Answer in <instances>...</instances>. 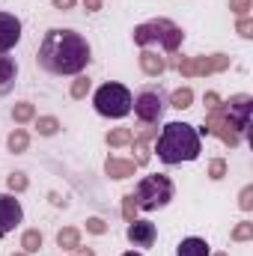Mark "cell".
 Returning a JSON list of instances; mask_svg holds the SVG:
<instances>
[{
  "instance_id": "obj_11",
  "label": "cell",
  "mask_w": 253,
  "mask_h": 256,
  "mask_svg": "<svg viewBox=\"0 0 253 256\" xmlns=\"http://www.w3.org/2000/svg\"><path fill=\"white\" fill-rule=\"evenodd\" d=\"M15 78H18V63H15L12 57L0 54V96L12 92V86H15Z\"/></svg>"
},
{
  "instance_id": "obj_12",
  "label": "cell",
  "mask_w": 253,
  "mask_h": 256,
  "mask_svg": "<svg viewBox=\"0 0 253 256\" xmlns=\"http://www.w3.org/2000/svg\"><path fill=\"white\" fill-rule=\"evenodd\" d=\"M226 57H214V60H196V63H182L179 68L185 72V74H196V72H218V68H226Z\"/></svg>"
},
{
  "instance_id": "obj_10",
  "label": "cell",
  "mask_w": 253,
  "mask_h": 256,
  "mask_svg": "<svg viewBox=\"0 0 253 256\" xmlns=\"http://www.w3.org/2000/svg\"><path fill=\"white\" fill-rule=\"evenodd\" d=\"M230 122L236 128L250 126V96H236V98H230Z\"/></svg>"
},
{
  "instance_id": "obj_33",
  "label": "cell",
  "mask_w": 253,
  "mask_h": 256,
  "mask_svg": "<svg viewBox=\"0 0 253 256\" xmlns=\"http://www.w3.org/2000/svg\"><path fill=\"white\" fill-rule=\"evenodd\" d=\"M74 256H96V254H92L90 248H80V244H78V248H74Z\"/></svg>"
},
{
  "instance_id": "obj_13",
  "label": "cell",
  "mask_w": 253,
  "mask_h": 256,
  "mask_svg": "<svg viewBox=\"0 0 253 256\" xmlns=\"http://www.w3.org/2000/svg\"><path fill=\"white\" fill-rule=\"evenodd\" d=\"M176 256H208V242L190 236V238H185V242H179Z\"/></svg>"
},
{
  "instance_id": "obj_23",
  "label": "cell",
  "mask_w": 253,
  "mask_h": 256,
  "mask_svg": "<svg viewBox=\"0 0 253 256\" xmlns=\"http://www.w3.org/2000/svg\"><path fill=\"white\" fill-rule=\"evenodd\" d=\"M232 238H236V242H248V238H253V224H238V226L232 230Z\"/></svg>"
},
{
  "instance_id": "obj_18",
  "label": "cell",
  "mask_w": 253,
  "mask_h": 256,
  "mask_svg": "<svg viewBox=\"0 0 253 256\" xmlns=\"http://www.w3.org/2000/svg\"><path fill=\"white\" fill-rule=\"evenodd\" d=\"M27 143H30V137H27V131H21V128H15V131L9 134V152H24V149H27Z\"/></svg>"
},
{
  "instance_id": "obj_27",
  "label": "cell",
  "mask_w": 253,
  "mask_h": 256,
  "mask_svg": "<svg viewBox=\"0 0 253 256\" xmlns=\"http://www.w3.org/2000/svg\"><path fill=\"white\" fill-rule=\"evenodd\" d=\"M86 230H90V232H96V236H98V232H104V230H108V226H104V220H98V218H90V220H86Z\"/></svg>"
},
{
  "instance_id": "obj_2",
  "label": "cell",
  "mask_w": 253,
  "mask_h": 256,
  "mask_svg": "<svg viewBox=\"0 0 253 256\" xmlns=\"http://www.w3.org/2000/svg\"><path fill=\"white\" fill-rule=\"evenodd\" d=\"M155 155L164 164H182L200 158V131L188 122H167L161 128V137L155 140Z\"/></svg>"
},
{
  "instance_id": "obj_9",
  "label": "cell",
  "mask_w": 253,
  "mask_h": 256,
  "mask_svg": "<svg viewBox=\"0 0 253 256\" xmlns=\"http://www.w3.org/2000/svg\"><path fill=\"white\" fill-rule=\"evenodd\" d=\"M126 238L134 248H152L155 238H158V230H155L152 220H131L126 230Z\"/></svg>"
},
{
  "instance_id": "obj_5",
  "label": "cell",
  "mask_w": 253,
  "mask_h": 256,
  "mask_svg": "<svg viewBox=\"0 0 253 256\" xmlns=\"http://www.w3.org/2000/svg\"><path fill=\"white\" fill-rule=\"evenodd\" d=\"M131 108H134V116H137L143 126H158V122L164 120V110H167L170 104H167V92H164L161 86H146V90H140V92L134 96Z\"/></svg>"
},
{
  "instance_id": "obj_8",
  "label": "cell",
  "mask_w": 253,
  "mask_h": 256,
  "mask_svg": "<svg viewBox=\"0 0 253 256\" xmlns=\"http://www.w3.org/2000/svg\"><path fill=\"white\" fill-rule=\"evenodd\" d=\"M21 42V21L12 12H0V54H9Z\"/></svg>"
},
{
  "instance_id": "obj_21",
  "label": "cell",
  "mask_w": 253,
  "mask_h": 256,
  "mask_svg": "<svg viewBox=\"0 0 253 256\" xmlns=\"http://www.w3.org/2000/svg\"><path fill=\"white\" fill-rule=\"evenodd\" d=\"M131 140H134L131 128H116V131L108 134V143H110V146H126V143H131Z\"/></svg>"
},
{
  "instance_id": "obj_32",
  "label": "cell",
  "mask_w": 253,
  "mask_h": 256,
  "mask_svg": "<svg viewBox=\"0 0 253 256\" xmlns=\"http://www.w3.org/2000/svg\"><path fill=\"white\" fill-rule=\"evenodd\" d=\"M54 6H57V9H72L74 0H54Z\"/></svg>"
},
{
  "instance_id": "obj_1",
  "label": "cell",
  "mask_w": 253,
  "mask_h": 256,
  "mask_svg": "<svg viewBox=\"0 0 253 256\" xmlns=\"http://www.w3.org/2000/svg\"><path fill=\"white\" fill-rule=\"evenodd\" d=\"M92 60V48L90 42L74 33V30H63V27H54L42 36L39 42V51H36V66L54 78H72V74H80Z\"/></svg>"
},
{
  "instance_id": "obj_4",
  "label": "cell",
  "mask_w": 253,
  "mask_h": 256,
  "mask_svg": "<svg viewBox=\"0 0 253 256\" xmlns=\"http://www.w3.org/2000/svg\"><path fill=\"white\" fill-rule=\"evenodd\" d=\"M173 200V182L161 173H152V176H143L137 191H134V202L137 208L143 212H155V208H164L167 202Z\"/></svg>"
},
{
  "instance_id": "obj_26",
  "label": "cell",
  "mask_w": 253,
  "mask_h": 256,
  "mask_svg": "<svg viewBox=\"0 0 253 256\" xmlns=\"http://www.w3.org/2000/svg\"><path fill=\"white\" fill-rule=\"evenodd\" d=\"M224 173H226V164H224V161H212L208 176H212V179H224Z\"/></svg>"
},
{
  "instance_id": "obj_25",
  "label": "cell",
  "mask_w": 253,
  "mask_h": 256,
  "mask_svg": "<svg viewBox=\"0 0 253 256\" xmlns=\"http://www.w3.org/2000/svg\"><path fill=\"white\" fill-rule=\"evenodd\" d=\"M6 182H9L12 191H24V188H27V176H24V173H9Z\"/></svg>"
},
{
  "instance_id": "obj_20",
  "label": "cell",
  "mask_w": 253,
  "mask_h": 256,
  "mask_svg": "<svg viewBox=\"0 0 253 256\" xmlns=\"http://www.w3.org/2000/svg\"><path fill=\"white\" fill-rule=\"evenodd\" d=\"M36 128H39L42 137H54V134L60 131V122H57L54 116H39V120H36Z\"/></svg>"
},
{
  "instance_id": "obj_30",
  "label": "cell",
  "mask_w": 253,
  "mask_h": 256,
  "mask_svg": "<svg viewBox=\"0 0 253 256\" xmlns=\"http://www.w3.org/2000/svg\"><path fill=\"white\" fill-rule=\"evenodd\" d=\"M250 30H253V24L248 21V18H242V21H238V33H242L244 39H250V36H253Z\"/></svg>"
},
{
  "instance_id": "obj_19",
  "label": "cell",
  "mask_w": 253,
  "mask_h": 256,
  "mask_svg": "<svg viewBox=\"0 0 253 256\" xmlns=\"http://www.w3.org/2000/svg\"><path fill=\"white\" fill-rule=\"evenodd\" d=\"M190 98H194V92H190L188 86H182V90H176V92H173V98H170V108H176V110H185V108H190Z\"/></svg>"
},
{
  "instance_id": "obj_7",
  "label": "cell",
  "mask_w": 253,
  "mask_h": 256,
  "mask_svg": "<svg viewBox=\"0 0 253 256\" xmlns=\"http://www.w3.org/2000/svg\"><path fill=\"white\" fill-rule=\"evenodd\" d=\"M24 220V208L12 194H0V238L9 236L18 224Z\"/></svg>"
},
{
  "instance_id": "obj_3",
  "label": "cell",
  "mask_w": 253,
  "mask_h": 256,
  "mask_svg": "<svg viewBox=\"0 0 253 256\" xmlns=\"http://www.w3.org/2000/svg\"><path fill=\"white\" fill-rule=\"evenodd\" d=\"M131 102L134 96L128 92V86L116 84V80H108L96 90L92 96V104H96V114L98 116H108V120H122L131 114Z\"/></svg>"
},
{
  "instance_id": "obj_34",
  "label": "cell",
  "mask_w": 253,
  "mask_h": 256,
  "mask_svg": "<svg viewBox=\"0 0 253 256\" xmlns=\"http://www.w3.org/2000/svg\"><path fill=\"white\" fill-rule=\"evenodd\" d=\"M122 256H143V254H134V250H128V254H122Z\"/></svg>"
},
{
  "instance_id": "obj_35",
  "label": "cell",
  "mask_w": 253,
  "mask_h": 256,
  "mask_svg": "<svg viewBox=\"0 0 253 256\" xmlns=\"http://www.w3.org/2000/svg\"><path fill=\"white\" fill-rule=\"evenodd\" d=\"M12 256H27V254H12Z\"/></svg>"
},
{
  "instance_id": "obj_16",
  "label": "cell",
  "mask_w": 253,
  "mask_h": 256,
  "mask_svg": "<svg viewBox=\"0 0 253 256\" xmlns=\"http://www.w3.org/2000/svg\"><path fill=\"white\" fill-rule=\"evenodd\" d=\"M21 248H24V254H39L42 250V232L39 230H27L21 236Z\"/></svg>"
},
{
  "instance_id": "obj_28",
  "label": "cell",
  "mask_w": 253,
  "mask_h": 256,
  "mask_svg": "<svg viewBox=\"0 0 253 256\" xmlns=\"http://www.w3.org/2000/svg\"><path fill=\"white\" fill-rule=\"evenodd\" d=\"M134 208H137V202H134V194H128V196H126V220H128V224L134 220Z\"/></svg>"
},
{
  "instance_id": "obj_15",
  "label": "cell",
  "mask_w": 253,
  "mask_h": 256,
  "mask_svg": "<svg viewBox=\"0 0 253 256\" xmlns=\"http://www.w3.org/2000/svg\"><path fill=\"white\" fill-rule=\"evenodd\" d=\"M140 68H143L146 74H152V78H155V74H161V72L167 68V63H164L158 54H152V51H143V54H140Z\"/></svg>"
},
{
  "instance_id": "obj_31",
  "label": "cell",
  "mask_w": 253,
  "mask_h": 256,
  "mask_svg": "<svg viewBox=\"0 0 253 256\" xmlns=\"http://www.w3.org/2000/svg\"><path fill=\"white\" fill-rule=\"evenodd\" d=\"M248 6H250V0H232V9H236L238 15H244V12H248Z\"/></svg>"
},
{
  "instance_id": "obj_17",
  "label": "cell",
  "mask_w": 253,
  "mask_h": 256,
  "mask_svg": "<svg viewBox=\"0 0 253 256\" xmlns=\"http://www.w3.org/2000/svg\"><path fill=\"white\" fill-rule=\"evenodd\" d=\"M78 238H80V236H78V230H72V226H66V230L57 232V244L66 248V250H74V248H78Z\"/></svg>"
},
{
  "instance_id": "obj_22",
  "label": "cell",
  "mask_w": 253,
  "mask_h": 256,
  "mask_svg": "<svg viewBox=\"0 0 253 256\" xmlns=\"http://www.w3.org/2000/svg\"><path fill=\"white\" fill-rule=\"evenodd\" d=\"M12 120H15V122H27V120H33V104H30V102L15 104V108H12Z\"/></svg>"
},
{
  "instance_id": "obj_6",
  "label": "cell",
  "mask_w": 253,
  "mask_h": 256,
  "mask_svg": "<svg viewBox=\"0 0 253 256\" xmlns=\"http://www.w3.org/2000/svg\"><path fill=\"white\" fill-rule=\"evenodd\" d=\"M182 36H185V33H182L173 21H167V18H158V21L140 24V27L134 30V42H137V45L161 42L167 51H176V48H179V42H182Z\"/></svg>"
},
{
  "instance_id": "obj_14",
  "label": "cell",
  "mask_w": 253,
  "mask_h": 256,
  "mask_svg": "<svg viewBox=\"0 0 253 256\" xmlns=\"http://www.w3.org/2000/svg\"><path fill=\"white\" fill-rule=\"evenodd\" d=\"M104 170H108V176H114V179H126V176H134V170H137V161H120V158H108Z\"/></svg>"
},
{
  "instance_id": "obj_29",
  "label": "cell",
  "mask_w": 253,
  "mask_h": 256,
  "mask_svg": "<svg viewBox=\"0 0 253 256\" xmlns=\"http://www.w3.org/2000/svg\"><path fill=\"white\" fill-rule=\"evenodd\" d=\"M250 196H253V188H250V185H248V188L242 191V208H244V212H248V208H250V206H253V200H250Z\"/></svg>"
},
{
  "instance_id": "obj_24",
  "label": "cell",
  "mask_w": 253,
  "mask_h": 256,
  "mask_svg": "<svg viewBox=\"0 0 253 256\" xmlns=\"http://www.w3.org/2000/svg\"><path fill=\"white\" fill-rule=\"evenodd\" d=\"M86 90H90V78H78L74 86H72V98H84Z\"/></svg>"
}]
</instances>
